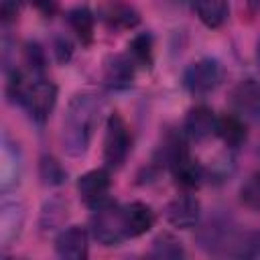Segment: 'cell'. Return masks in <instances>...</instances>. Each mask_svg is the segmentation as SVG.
<instances>
[{"mask_svg":"<svg viewBox=\"0 0 260 260\" xmlns=\"http://www.w3.org/2000/svg\"><path fill=\"white\" fill-rule=\"evenodd\" d=\"M102 114H104V100L98 93L79 91L69 100L59 132V142L67 156L79 158L89 150Z\"/></svg>","mask_w":260,"mask_h":260,"instance_id":"cell-1","label":"cell"},{"mask_svg":"<svg viewBox=\"0 0 260 260\" xmlns=\"http://www.w3.org/2000/svg\"><path fill=\"white\" fill-rule=\"evenodd\" d=\"M165 158L167 165L175 177V181L183 187H197L203 177L205 171L199 165L197 158H193V154L187 148V142L183 140V136H171L165 144Z\"/></svg>","mask_w":260,"mask_h":260,"instance_id":"cell-2","label":"cell"},{"mask_svg":"<svg viewBox=\"0 0 260 260\" xmlns=\"http://www.w3.org/2000/svg\"><path fill=\"white\" fill-rule=\"evenodd\" d=\"M91 215V236L102 246H118L124 240H128V225H126V213L124 205L106 203Z\"/></svg>","mask_w":260,"mask_h":260,"instance_id":"cell-3","label":"cell"},{"mask_svg":"<svg viewBox=\"0 0 260 260\" xmlns=\"http://www.w3.org/2000/svg\"><path fill=\"white\" fill-rule=\"evenodd\" d=\"M197 242L209 254H223V252H228V248H232V246L238 248L240 246L236 223L225 213L211 215L201 225V230L197 234Z\"/></svg>","mask_w":260,"mask_h":260,"instance_id":"cell-4","label":"cell"},{"mask_svg":"<svg viewBox=\"0 0 260 260\" xmlns=\"http://www.w3.org/2000/svg\"><path fill=\"white\" fill-rule=\"evenodd\" d=\"M132 148V134L126 124V120L114 112L110 114L106 122V134H104V162L108 169H120Z\"/></svg>","mask_w":260,"mask_h":260,"instance_id":"cell-5","label":"cell"},{"mask_svg":"<svg viewBox=\"0 0 260 260\" xmlns=\"http://www.w3.org/2000/svg\"><path fill=\"white\" fill-rule=\"evenodd\" d=\"M221 83V65L217 59L203 57L183 71V87L193 95H207Z\"/></svg>","mask_w":260,"mask_h":260,"instance_id":"cell-6","label":"cell"},{"mask_svg":"<svg viewBox=\"0 0 260 260\" xmlns=\"http://www.w3.org/2000/svg\"><path fill=\"white\" fill-rule=\"evenodd\" d=\"M22 173H24L22 152L18 144L4 132L0 140V189L2 193L16 189L22 181Z\"/></svg>","mask_w":260,"mask_h":260,"instance_id":"cell-7","label":"cell"},{"mask_svg":"<svg viewBox=\"0 0 260 260\" xmlns=\"http://www.w3.org/2000/svg\"><path fill=\"white\" fill-rule=\"evenodd\" d=\"M230 106L246 122H260V81L242 79L230 91Z\"/></svg>","mask_w":260,"mask_h":260,"instance_id":"cell-8","label":"cell"},{"mask_svg":"<svg viewBox=\"0 0 260 260\" xmlns=\"http://www.w3.org/2000/svg\"><path fill=\"white\" fill-rule=\"evenodd\" d=\"M110 187H112V181H110V173L106 169L87 171L77 179V193H79L81 201L91 209H98L108 203Z\"/></svg>","mask_w":260,"mask_h":260,"instance_id":"cell-9","label":"cell"},{"mask_svg":"<svg viewBox=\"0 0 260 260\" xmlns=\"http://www.w3.org/2000/svg\"><path fill=\"white\" fill-rule=\"evenodd\" d=\"M55 252L65 260H83L89 254V234L83 225H69L55 238Z\"/></svg>","mask_w":260,"mask_h":260,"instance_id":"cell-10","label":"cell"},{"mask_svg":"<svg viewBox=\"0 0 260 260\" xmlns=\"http://www.w3.org/2000/svg\"><path fill=\"white\" fill-rule=\"evenodd\" d=\"M183 132L189 140L195 142H203L207 138H211L213 134H217V116L209 106H193L183 122Z\"/></svg>","mask_w":260,"mask_h":260,"instance_id":"cell-11","label":"cell"},{"mask_svg":"<svg viewBox=\"0 0 260 260\" xmlns=\"http://www.w3.org/2000/svg\"><path fill=\"white\" fill-rule=\"evenodd\" d=\"M165 217L179 230L195 228L201 219V203L193 195H179L165 207Z\"/></svg>","mask_w":260,"mask_h":260,"instance_id":"cell-12","label":"cell"},{"mask_svg":"<svg viewBox=\"0 0 260 260\" xmlns=\"http://www.w3.org/2000/svg\"><path fill=\"white\" fill-rule=\"evenodd\" d=\"M98 16L102 18V22L108 26V28H114V30H126V28H134L138 22H140V14L138 10L124 2V0H106L100 10H98Z\"/></svg>","mask_w":260,"mask_h":260,"instance_id":"cell-13","label":"cell"},{"mask_svg":"<svg viewBox=\"0 0 260 260\" xmlns=\"http://www.w3.org/2000/svg\"><path fill=\"white\" fill-rule=\"evenodd\" d=\"M136 73V63L130 55H110L104 61V83L110 89H126L132 85Z\"/></svg>","mask_w":260,"mask_h":260,"instance_id":"cell-14","label":"cell"},{"mask_svg":"<svg viewBox=\"0 0 260 260\" xmlns=\"http://www.w3.org/2000/svg\"><path fill=\"white\" fill-rule=\"evenodd\" d=\"M24 205L20 201H4L0 207V246H12L24 228Z\"/></svg>","mask_w":260,"mask_h":260,"instance_id":"cell-15","label":"cell"},{"mask_svg":"<svg viewBox=\"0 0 260 260\" xmlns=\"http://www.w3.org/2000/svg\"><path fill=\"white\" fill-rule=\"evenodd\" d=\"M124 213H126V225L130 238H138L154 225V211L150 209V205L142 201H132L124 205Z\"/></svg>","mask_w":260,"mask_h":260,"instance_id":"cell-16","label":"cell"},{"mask_svg":"<svg viewBox=\"0 0 260 260\" xmlns=\"http://www.w3.org/2000/svg\"><path fill=\"white\" fill-rule=\"evenodd\" d=\"M69 217V201L63 197H51L43 203L41 215H39V225L43 232H51L61 228Z\"/></svg>","mask_w":260,"mask_h":260,"instance_id":"cell-17","label":"cell"},{"mask_svg":"<svg viewBox=\"0 0 260 260\" xmlns=\"http://www.w3.org/2000/svg\"><path fill=\"white\" fill-rule=\"evenodd\" d=\"M67 24L75 32V37L83 43L89 45L93 41V30H95V16L87 6H75L67 12Z\"/></svg>","mask_w":260,"mask_h":260,"instance_id":"cell-18","label":"cell"},{"mask_svg":"<svg viewBox=\"0 0 260 260\" xmlns=\"http://www.w3.org/2000/svg\"><path fill=\"white\" fill-rule=\"evenodd\" d=\"M195 10L199 20L207 28H219L230 16L228 0H195Z\"/></svg>","mask_w":260,"mask_h":260,"instance_id":"cell-19","label":"cell"},{"mask_svg":"<svg viewBox=\"0 0 260 260\" xmlns=\"http://www.w3.org/2000/svg\"><path fill=\"white\" fill-rule=\"evenodd\" d=\"M217 136L230 148L242 146L246 142V136H248L244 120L240 116H236V114H228V116L217 118Z\"/></svg>","mask_w":260,"mask_h":260,"instance_id":"cell-20","label":"cell"},{"mask_svg":"<svg viewBox=\"0 0 260 260\" xmlns=\"http://www.w3.org/2000/svg\"><path fill=\"white\" fill-rule=\"evenodd\" d=\"M128 55L136 67L150 69L154 63V39L150 32H140L128 43Z\"/></svg>","mask_w":260,"mask_h":260,"instance_id":"cell-21","label":"cell"},{"mask_svg":"<svg viewBox=\"0 0 260 260\" xmlns=\"http://www.w3.org/2000/svg\"><path fill=\"white\" fill-rule=\"evenodd\" d=\"M39 177H41L43 185L57 187V185H63L67 181V171L63 169V165L55 156L43 154L39 160Z\"/></svg>","mask_w":260,"mask_h":260,"instance_id":"cell-22","label":"cell"},{"mask_svg":"<svg viewBox=\"0 0 260 260\" xmlns=\"http://www.w3.org/2000/svg\"><path fill=\"white\" fill-rule=\"evenodd\" d=\"M150 256H154V258H183L185 248H183L181 240H177L173 234H158L152 240Z\"/></svg>","mask_w":260,"mask_h":260,"instance_id":"cell-23","label":"cell"},{"mask_svg":"<svg viewBox=\"0 0 260 260\" xmlns=\"http://www.w3.org/2000/svg\"><path fill=\"white\" fill-rule=\"evenodd\" d=\"M240 201L254 211H260V171L252 173L240 187Z\"/></svg>","mask_w":260,"mask_h":260,"instance_id":"cell-24","label":"cell"},{"mask_svg":"<svg viewBox=\"0 0 260 260\" xmlns=\"http://www.w3.org/2000/svg\"><path fill=\"white\" fill-rule=\"evenodd\" d=\"M236 256L244 258H260V232L248 234L240 240V246L236 250Z\"/></svg>","mask_w":260,"mask_h":260,"instance_id":"cell-25","label":"cell"},{"mask_svg":"<svg viewBox=\"0 0 260 260\" xmlns=\"http://www.w3.org/2000/svg\"><path fill=\"white\" fill-rule=\"evenodd\" d=\"M24 55H26V63L32 69V73H41L45 69V51L41 49L39 43H28L24 49Z\"/></svg>","mask_w":260,"mask_h":260,"instance_id":"cell-26","label":"cell"},{"mask_svg":"<svg viewBox=\"0 0 260 260\" xmlns=\"http://www.w3.org/2000/svg\"><path fill=\"white\" fill-rule=\"evenodd\" d=\"M53 51H55V57L59 63H67L73 55V43L69 41V37L61 35V37H55L53 41Z\"/></svg>","mask_w":260,"mask_h":260,"instance_id":"cell-27","label":"cell"},{"mask_svg":"<svg viewBox=\"0 0 260 260\" xmlns=\"http://www.w3.org/2000/svg\"><path fill=\"white\" fill-rule=\"evenodd\" d=\"M22 2L24 0H2L0 2V16H2V22L4 24L12 22L18 16V12L22 8Z\"/></svg>","mask_w":260,"mask_h":260,"instance_id":"cell-28","label":"cell"},{"mask_svg":"<svg viewBox=\"0 0 260 260\" xmlns=\"http://www.w3.org/2000/svg\"><path fill=\"white\" fill-rule=\"evenodd\" d=\"M30 4L43 18H53L59 12V0H30Z\"/></svg>","mask_w":260,"mask_h":260,"instance_id":"cell-29","label":"cell"},{"mask_svg":"<svg viewBox=\"0 0 260 260\" xmlns=\"http://www.w3.org/2000/svg\"><path fill=\"white\" fill-rule=\"evenodd\" d=\"M248 4V10L254 12V14H260V0H246Z\"/></svg>","mask_w":260,"mask_h":260,"instance_id":"cell-30","label":"cell"},{"mask_svg":"<svg viewBox=\"0 0 260 260\" xmlns=\"http://www.w3.org/2000/svg\"><path fill=\"white\" fill-rule=\"evenodd\" d=\"M256 61H258V67H260V39H258V45H256Z\"/></svg>","mask_w":260,"mask_h":260,"instance_id":"cell-31","label":"cell"}]
</instances>
